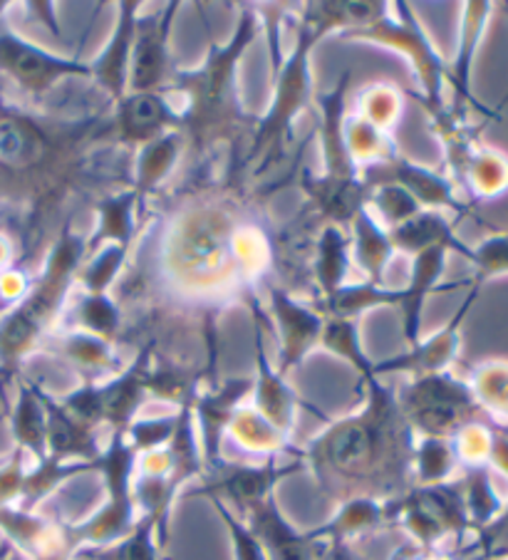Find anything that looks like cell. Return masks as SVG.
<instances>
[{
	"label": "cell",
	"mask_w": 508,
	"mask_h": 560,
	"mask_svg": "<svg viewBox=\"0 0 508 560\" xmlns=\"http://www.w3.org/2000/svg\"><path fill=\"white\" fill-rule=\"evenodd\" d=\"M365 405L335 419L300 450L320 491L335 503L347 499L390 501L409 491L417 434L402 415L397 389L370 377Z\"/></svg>",
	"instance_id": "cell-1"
},
{
	"label": "cell",
	"mask_w": 508,
	"mask_h": 560,
	"mask_svg": "<svg viewBox=\"0 0 508 560\" xmlns=\"http://www.w3.org/2000/svg\"><path fill=\"white\" fill-rule=\"evenodd\" d=\"M95 471L105 481V503L80 524H68V536L74 550L102 548L125 538L139 516L135 501L137 454L127 444L122 432H112L109 442L102 446L95 462Z\"/></svg>",
	"instance_id": "cell-7"
},
{
	"label": "cell",
	"mask_w": 508,
	"mask_h": 560,
	"mask_svg": "<svg viewBox=\"0 0 508 560\" xmlns=\"http://www.w3.org/2000/svg\"><path fill=\"white\" fill-rule=\"evenodd\" d=\"M115 129L122 144L139 149L182 129V112L172 105L169 92H127L115 105Z\"/></svg>",
	"instance_id": "cell-20"
},
{
	"label": "cell",
	"mask_w": 508,
	"mask_h": 560,
	"mask_svg": "<svg viewBox=\"0 0 508 560\" xmlns=\"http://www.w3.org/2000/svg\"><path fill=\"white\" fill-rule=\"evenodd\" d=\"M367 207H374L380 213V223L384 229H394L412 219L414 213L422 211L419 203L412 199V196L402 189L397 184H378L370 189V199H367Z\"/></svg>",
	"instance_id": "cell-47"
},
{
	"label": "cell",
	"mask_w": 508,
	"mask_h": 560,
	"mask_svg": "<svg viewBox=\"0 0 508 560\" xmlns=\"http://www.w3.org/2000/svg\"><path fill=\"white\" fill-rule=\"evenodd\" d=\"M243 521L268 560H315L323 546V540H315L310 530H298L290 524L276 497L263 501Z\"/></svg>",
	"instance_id": "cell-23"
},
{
	"label": "cell",
	"mask_w": 508,
	"mask_h": 560,
	"mask_svg": "<svg viewBox=\"0 0 508 560\" xmlns=\"http://www.w3.org/2000/svg\"><path fill=\"white\" fill-rule=\"evenodd\" d=\"M454 184L457 189L464 186L474 199H496L508 191V156L498 149L478 144L454 176Z\"/></svg>",
	"instance_id": "cell-35"
},
{
	"label": "cell",
	"mask_w": 508,
	"mask_h": 560,
	"mask_svg": "<svg viewBox=\"0 0 508 560\" xmlns=\"http://www.w3.org/2000/svg\"><path fill=\"white\" fill-rule=\"evenodd\" d=\"M353 74L345 70L340 80L327 92H318L320 109V144H323V174L305 176V191L313 209L333 226H350V221L367 209L370 189H367L360 166L347 149L345 119H347V88Z\"/></svg>",
	"instance_id": "cell-4"
},
{
	"label": "cell",
	"mask_w": 508,
	"mask_h": 560,
	"mask_svg": "<svg viewBox=\"0 0 508 560\" xmlns=\"http://www.w3.org/2000/svg\"><path fill=\"white\" fill-rule=\"evenodd\" d=\"M33 8H35V11H37V13H43V15H48V13H53V8H50L48 3H35ZM48 27H50V31H53L55 35H60V27H58V23H55V21H48Z\"/></svg>",
	"instance_id": "cell-56"
},
{
	"label": "cell",
	"mask_w": 508,
	"mask_h": 560,
	"mask_svg": "<svg viewBox=\"0 0 508 560\" xmlns=\"http://www.w3.org/2000/svg\"><path fill=\"white\" fill-rule=\"evenodd\" d=\"M74 325L97 338L115 345L122 330V311L115 298L107 295H82L80 305L74 307Z\"/></svg>",
	"instance_id": "cell-44"
},
{
	"label": "cell",
	"mask_w": 508,
	"mask_h": 560,
	"mask_svg": "<svg viewBox=\"0 0 508 560\" xmlns=\"http://www.w3.org/2000/svg\"><path fill=\"white\" fill-rule=\"evenodd\" d=\"M243 301L249 303L253 315V354H256V377H253V409L268 422L290 436L296 424V412L303 405V399L298 397V392L288 385L286 377L270 365L268 348H266V323L268 315L261 311V303L256 295H251V285H246Z\"/></svg>",
	"instance_id": "cell-14"
},
{
	"label": "cell",
	"mask_w": 508,
	"mask_h": 560,
	"mask_svg": "<svg viewBox=\"0 0 508 560\" xmlns=\"http://www.w3.org/2000/svg\"><path fill=\"white\" fill-rule=\"evenodd\" d=\"M340 37L347 43L382 45V48L400 52L414 70L419 85V102L429 112V117L447 107L444 88L449 65L435 48V43H431L425 25L419 23L409 3H402V0L390 3L388 13H382L378 21L340 33Z\"/></svg>",
	"instance_id": "cell-6"
},
{
	"label": "cell",
	"mask_w": 508,
	"mask_h": 560,
	"mask_svg": "<svg viewBox=\"0 0 508 560\" xmlns=\"http://www.w3.org/2000/svg\"><path fill=\"white\" fill-rule=\"evenodd\" d=\"M397 399L404 419L417 436L454 439L469 424H494L478 405L472 385L451 372L409 380L397 389Z\"/></svg>",
	"instance_id": "cell-8"
},
{
	"label": "cell",
	"mask_w": 508,
	"mask_h": 560,
	"mask_svg": "<svg viewBox=\"0 0 508 560\" xmlns=\"http://www.w3.org/2000/svg\"><path fill=\"white\" fill-rule=\"evenodd\" d=\"M402 288L392 285H374V283H347L335 295L320 301L318 311L325 317H345V320H360L367 311H378V307H400Z\"/></svg>",
	"instance_id": "cell-36"
},
{
	"label": "cell",
	"mask_w": 508,
	"mask_h": 560,
	"mask_svg": "<svg viewBox=\"0 0 508 560\" xmlns=\"http://www.w3.org/2000/svg\"><path fill=\"white\" fill-rule=\"evenodd\" d=\"M0 70L33 97L48 95L68 78H90V62L65 58L41 48L11 31H0Z\"/></svg>",
	"instance_id": "cell-13"
},
{
	"label": "cell",
	"mask_w": 508,
	"mask_h": 560,
	"mask_svg": "<svg viewBox=\"0 0 508 560\" xmlns=\"http://www.w3.org/2000/svg\"><path fill=\"white\" fill-rule=\"evenodd\" d=\"M390 241L394 254L400 250V254H407L412 258L431 248H447L449 254L454 250V254L472 260V248L457 236L454 221L447 219L444 211H417L412 219L390 229Z\"/></svg>",
	"instance_id": "cell-26"
},
{
	"label": "cell",
	"mask_w": 508,
	"mask_h": 560,
	"mask_svg": "<svg viewBox=\"0 0 508 560\" xmlns=\"http://www.w3.org/2000/svg\"><path fill=\"white\" fill-rule=\"evenodd\" d=\"M41 399L48 417V456L60 462H88L92 464L102 454L97 429L80 422L62 407L58 397L45 392L41 385Z\"/></svg>",
	"instance_id": "cell-25"
},
{
	"label": "cell",
	"mask_w": 508,
	"mask_h": 560,
	"mask_svg": "<svg viewBox=\"0 0 508 560\" xmlns=\"http://www.w3.org/2000/svg\"><path fill=\"white\" fill-rule=\"evenodd\" d=\"M360 176L367 189L378 184H397L407 191L419 209L427 211H451L457 219L472 217V207L459 199L457 184L447 174L427 170L402 154H392L380 164L362 166Z\"/></svg>",
	"instance_id": "cell-12"
},
{
	"label": "cell",
	"mask_w": 508,
	"mask_h": 560,
	"mask_svg": "<svg viewBox=\"0 0 508 560\" xmlns=\"http://www.w3.org/2000/svg\"><path fill=\"white\" fill-rule=\"evenodd\" d=\"M154 360V342L142 345L137 358L122 368L117 375L105 382H97V395L102 405V419L112 432H127L129 424L135 422L139 409L149 399L147 375Z\"/></svg>",
	"instance_id": "cell-21"
},
{
	"label": "cell",
	"mask_w": 508,
	"mask_h": 560,
	"mask_svg": "<svg viewBox=\"0 0 508 560\" xmlns=\"http://www.w3.org/2000/svg\"><path fill=\"white\" fill-rule=\"evenodd\" d=\"M350 256L353 264L365 273L367 283L384 285V273L394 258V248L390 231L370 209H362L350 221Z\"/></svg>",
	"instance_id": "cell-29"
},
{
	"label": "cell",
	"mask_w": 508,
	"mask_h": 560,
	"mask_svg": "<svg viewBox=\"0 0 508 560\" xmlns=\"http://www.w3.org/2000/svg\"><path fill=\"white\" fill-rule=\"evenodd\" d=\"M360 320H345V317H325V330L320 348L333 352L335 358L350 362L360 382L374 377L372 365L374 360L365 352L360 342Z\"/></svg>",
	"instance_id": "cell-42"
},
{
	"label": "cell",
	"mask_w": 508,
	"mask_h": 560,
	"mask_svg": "<svg viewBox=\"0 0 508 560\" xmlns=\"http://www.w3.org/2000/svg\"><path fill=\"white\" fill-rule=\"evenodd\" d=\"M492 471V464L464 466V476L459 479L461 493H464L469 526H472V536L492 524L506 506V499L496 491Z\"/></svg>",
	"instance_id": "cell-37"
},
{
	"label": "cell",
	"mask_w": 508,
	"mask_h": 560,
	"mask_svg": "<svg viewBox=\"0 0 508 560\" xmlns=\"http://www.w3.org/2000/svg\"><path fill=\"white\" fill-rule=\"evenodd\" d=\"M88 256V238L65 226L50 248L41 278L0 323V368L13 375L18 362L31 352L45 332H50L65 311L72 285Z\"/></svg>",
	"instance_id": "cell-3"
},
{
	"label": "cell",
	"mask_w": 508,
	"mask_h": 560,
	"mask_svg": "<svg viewBox=\"0 0 508 560\" xmlns=\"http://www.w3.org/2000/svg\"><path fill=\"white\" fill-rule=\"evenodd\" d=\"M504 8H506V13H508V3H504Z\"/></svg>",
	"instance_id": "cell-57"
},
{
	"label": "cell",
	"mask_w": 508,
	"mask_h": 560,
	"mask_svg": "<svg viewBox=\"0 0 508 560\" xmlns=\"http://www.w3.org/2000/svg\"><path fill=\"white\" fill-rule=\"evenodd\" d=\"M474 395L484 412L492 419L494 427L508 434V362L488 360L474 370L472 380Z\"/></svg>",
	"instance_id": "cell-41"
},
{
	"label": "cell",
	"mask_w": 508,
	"mask_h": 560,
	"mask_svg": "<svg viewBox=\"0 0 508 560\" xmlns=\"http://www.w3.org/2000/svg\"><path fill=\"white\" fill-rule=\"evenodd\" d=\"M253 377H229L216 380L213 385L201 387L194 399V419L196 432H199V444L204 454L206 471H213L221 466L223 459V436L229 432L233 415L243 407V399L251 395Z\"/></svg>",
	"instance_id": "cell-18"
},
{
	"label": "cell",
	"mask_w": 508,
	"mask_h": 560,
	"mask_svg": "<svg viewBox=\"0 0 508 560\" xmlns=\"http://www.w3.org/2000/svg\"><path fill=\"white\" fill-rule=\"evenodd\" d=\"M169 544V521L159 513H139L135 526L117 544L102 548H84L74 558L84 560H169L164 548Z\"/></svg>",
	"instance_id": "cell-27"
},
{
	"label": "cell",
	"mask_w": 508,
	"mask_h": 560,
	"mask_svg": "<svg viewBox=\"0 0 508 560\" xmlns=\"http://www.w3.org/2000/svg\"><path fill=\"white\" fill-rule=\"evenodd\" d=\"M58 352L80 372L82 382H100L102 377L109 380L122 370L115 345L84 330L65 332L58 342Z\"/></svg>",
	"instance_id": "cell-34"
},
{
	"label": "cell",
	"mask_w": 508,
	"mask_h": 560,
	"mask_svg": "<svg viewBox=\"0 0 508 560\" xmlns=\"http://www.w3.org/2000/svg\"><path fill=\"white\" fill-rule=\"evenodd\" d=\"M488 464H492V469L508 476V434L501 432V429H498V427L494 429L492 456H488Z\"/></svg>",
	"instance_id": "cell-53"
},
{
	"label": "cell",
	"mask_w": 508,
	"mask_h": 560,
	"mask_svg": "<svg viewBox=\"0 0 508 560\" xmlns=\"http://www.w3.org/2000/svg\"><path fill=\"white\" fill-rule=\"evenodd\" d=\"M182 3L172 0L162 11L142 15L135 25V48L129 62V92H166L174 65L169 37Z\"/></svg>",
	"instance_id": "cell-15"
},
{
	"label": "cell",
	"mask_w": 508,
	"mask_h": 560,
	"mask_svg": "<svg viewBox=\"0 0 508 560\" xmlns=\"http://www.w3.org/2000/svg\"><path fill=\"white\" fill-rule=\"evenodd\" d=\"M139 0H122L117 3V23L105 48L95 60H90V78L107 92L112 105L129 92V62L135 48V25L139 18Z\"/></svg>",
	"instance_id": "cell-22"
},
{
	"label": "cell",
	"mask_w": 508,
	"mask_h": 560,
	"mask_svg": "<svg viewBox=\"0 0 508 560\" xmlns=\"http://www.w3.org/2000/svg\"><path fill=\"white\" fill-rule=\"evenodd\" d=\"M461 464L457 459L451 439L417 436L412 459V483L414 487H437L454 479Z\"/></svg>",
	"instance_id": "cell-40"
},
{
	"label": "cell",
	"mask_w": 508,
	"mask_h": 560,
	"mask_svg": "<svg viewBox=\"0 0 508 560\" xmlns=\"http://www.w3.org/2000/svg\"><path fill=\"white\" fill-rule=\"evenodd\" d=\"M174 429H176V412L166 417H152V419L137 417L135 422L129 424L125 436H127V444L131 446V452H135L139 459V456L145 454L164 450L169 439L174 434Z\"/></svg>",
	"instance_id": "cell-50"
},
{
	"label": "cell",
	"mask_w": 508,
	"mask_h": 560,
	"mask_svg": "<svg viewBox=\"0 0 508 560\" xmlns=\"http://www.w3.org/2000/svg\"><path fill=\"white\" fill-rule=\"evenodd\" d=\"M345 139L347 149H350L355 164L360 166V170L370 164H380L392 154H397V149H394V144L388 139V132H382V129L370 125L360 115H347Z\"/></svg>",
	"instance_id": "cell-43"
},
{
	"label": "cell",
	"mask_w": 508,
	"mask_h": 560,
	"mask_svg": "<svg viewBox=\"0 0 508 560\" xmlns=\"http://www.w3.org/2000/svg\"><path fill=\"white\" fill-rule=\"evenodd\" d=\"M184 147H186V135L182 129H174V132H166L164 137H159L154 142L137 149L131 189L137 194L142 217H145L147 199L169 179V174L174 172V166L184 154Z\"/></svg>",
	"instance_id": "cell-28"
},
{
	"label": "cell",
	"mask_w": 508,
	"mask_h": 560,
	"mask_svg": "<svg viewBox=\"0 0 508 560\" xmlns=\"http://www.w3.org/2000/svg\"><path fill=\"white\" fill-rule=\"evenodd\" d=\"M263 25L256 8L243 5L239 25L223 45L211 40L206 58L192 70H174L166 92L184 97L182 129L196 147H211L233 135L246 119L241 105L239 68L246 50L256 43Z\"/></svg>",
	"instance_id": "cell-2"
},
{
	"label": "cell",
	"mask_w": 508,
	"mask_h": 560,
	"mask_svg": "<svg viewBox=\"0 0 508 560\" xmlns=\"http://www.w3.org/2000/svg\"><path fill=\"white\" fill-rule=\"evenodd\" d=\"M97 223L92 236L88 238V250H100L105 246H129L137 238V226L142 221L139 201L135 189H125L119 194L105 196L95 207Z\"/></svg>",
	"instance_id": "cell-30"
},
{
	"label": "cell",
	"mask_w": 508,
	"mask_h": 560,
	"mask_svg": "<svg viewBox=\"0 0 508 560\" xmlns=\"http://www.w3.org/2000/svg\"><path fill=\"white\" fill-rule=\"evenodd\" d=\"M95 471L88 462H60L55 456H45L43 462H35L33 469L25 471L23 491L18 506L23 511H35L41 503L58 491L65 481L74 479V476Z\"/></svg>",
	"instance_id": "cell-39"
},
{
	"label": "cell",
	"mask_w": 508,
	"mask_h": 560,
	"mask_svg": "<svg viewBox=\"0 0 508 560\" xmlns=\"http://www.w3.org/2000/svg\"><path fill=\"white\" fill-rule=\"evenodd\" d=\"M323 33L313 23H308L303 15L298 21L296 45L290 50L284 65L270 74V105L266 115L258 119L256 132H253L246 164L258 162L261 172L268 170L270 162H278L286 154L293 135V125L310 102H313V72H310V55L315 45L323 40Z\"/></svg>",
	"instance_id": "cell-5"
},
{
	"label": "cell",
	"mask_w": 508,
	"mask_h": 560,
	"mask_svg": "<svg viewBox=\"0 0 508 560\" xmlns=\"http://www.w3.org/2000/svg\"><path fill=\"white\" fill-rule=\"evenodd\" d=\"M494 13V3L486 0H472V3L461 5V27H459V48L457 58L447 70V85L451 88V105L449 112L461 119H469V107L482 112L484 117L498 119V112L484 107L482 102L474 97L472 78H474V62L478 45L486 33V23Z\"/></svg>",
	"instance_id": "cell-19"
},
{
	"label": "cell",
	"mask_w": 508,
	"mask_h": 560,
	"mask_svg": "<svg viewBox=\"0 0 508 560\" xmlns=\"http://www.w3.org/2000/svg\"><path fill=\"white\" fill-rule=\"evenodd\" d=\"M0 560H31L25 553H21V550L13 548L11 544L0 546Z\"/></svg>",
	"instance_id": "cell-55"
},
{
	"label": "cell",
	"mask_w": 508,
	"mask_h": 560,
	"mask_svg": "<svg viewBox=\"0 0 508 560\" xmlns=\"http://www.w3.org/2000/svg\"><path fill=\"white\" fill-rule=\"evenodd\" d=\"M268 315L276 320L280 338L278 372L288 377L303 365L305 358L320 348L325 330V315L313 305L300 303L284 285H268Z\"/></svg>",
	"instance_id": "cell-17"
},
{
	"label": "cell",
	"mask_w": 508,
	"mask_h": 560,
	"mask_svg": "<svg viewBox=\"0 0 508 560\" xmlns=\"http://www.w3.org/2000/svg\"><path fill=\"white\" fill-rule=\"evenodd\" d=\"M384 503H388L390 526L404 528L414 546L425 550L439 548L447 538L464 540L472 536L459 479L437 487H412L402 497Z\"/></svg>",
	"instance_id": "cell-9"
},
{
	"label": "cell",
	"mask_w": 508,
	"mask_h": 560,
	"mask_svg": "<svg viewBox=\"0 0 508 560\" xmlns=\"http://www.w3.org/2000/svg\"><path fill=\"white\" fill-rule=\"evenodd\" d=\"M211 506L219 513L221 524L226 528V534H229L231 540V548H233V558L236 560H268L266 553H263L261 544L256 540V536L251 534L246 521L239 518L236 513H233L226 503L221 501H211Z\"/></svg>",
	"instance_id": "cell-51"
},
{
	"label": "cell",
	"mask_w": 508,
	"mask_h": 560,
	"mask_svg": "<svg viewBox=\"0 0 508 560\" xmlns=\"http://www.w3.org/2000/svg\"><path fill=\"white\" fill-rule=\"evenodd\" d=\"M231 256H233V266H236V273H246L249 278H256L268 268V258H270L268 241L261 236V231L251 226L233 229Z\"/></svg>",
	"instance_id": "cell-46"
},
{
	"label": "cell",
	"mask_w": 508,
	"mask_h": 560,
	"mask_svg": "<svg viewBox=\"0 0 508 560\" xmlns=\"http://www.w3.org/2000/svg\"><path fill=\"white\" fill-rule=\"evenodd\" d=\"M226 436H231L233 444L241 446L243 452L266 456V459L268 456L293 452L290 436L278 432V429L273 427L268 419H263L253 407H239V412L233 415Z\"/></svg>",
	"instance_id": "cell-38"
},
{
	"label": "cell",
	"mask_w": 508,
	"mask_h": 560,
	"mask_svg": "<svg viewBox=\"0 0 508 560\" xmlns=\"http://www.w3.org/2000/svg\"><path fill=\"white\" fill-rule=\"evenodd\" d=\"M315 560H360L353 550V544H340V540H323Z\"/></svg>",
	"instance_id": "cell-54"
},
{
	"label": "cell",
	"mask_w": 508,
	"mask_h": 560,
	"mask_svg": "<svg viewBox=\"0 0 508 560\" xmlns=\"http://www.w3.org/2000/svg\"><path fill=\"white\" fill-rule=\"evenodd\" d=\"M482 288L472 285V291L466 293L464 301H461L459 311L451 315V320L444 328L437 330L431 338L419 340L414 348H407L394 358L380 360L372 365L374 377H388V375H407L409 380L427 377V375H439V372H449L454 365L461 350V328H464L466 315L472 313Z\"/></svg>",
	"instance_id": "cell-16"
},
{
	"label": "cell",
	"mask_w": 508,
	"mask_h": 560,
	"mask_svg": "<svg viewBox=\"0 0 508 560\" xmlns=\"http://www.w3.org/2000/svg\"><path fill=\"white\" fill-rule=\"evenodd\" d=\"M469 264L474 266V276L466 280L469 285L482 288L486 280L508 276V233L486 236L482 244L472 248V260Z\"/></svg>",
	"instance_id": "cell-48"
},
{
	"label": "cell",
	"mask_w": 508,
	"mask_h": 560,
	"mask_svg": "<svg viewBox=\"0 0 508 560\" xmlns=\"http://www.w3.org/2000/svg\"><path fill=\"white\" fill-rule=\"evenodd\" d=\"M357 107H360L357 115L382 129V132H388V129L400 119L402 102L397 90L392 85H370L362 92L360 100H357Z\"/></svg>",
	"instance_id": "cell-49"
},
{
	"label": "cell",
	"mask_w": 508,
	"mask_h": 560,
	"mask_svg": "<svg viewBox=\"0 0 508 560\" xmlns=\"http://www.w3.org/2000/svg\"><path fill=\"white\" fill-rule=\"evenodd\" d=\"M11 434L18 450L33 456V462H43L48 456V417H45L37 382L21 380V385H18V399L11 415Z\"/></svg>",
	"instance_id": "cell-31"
},
{
	"label": "cell",
	"mask_w": 508,
	"mask_h": 560,
	"mask_svg": "<svg viewBox=\"0 0 508 560\" xmlns=\"http://www.w3.org/2000/svg\"><path fill=\"white\" fill-rule=\"evenodd\" d=\"M280 456V454H278ZM278 456H268L263 464H231L223 462L213 471H206L199 487L189 489V497H206L209 501H221L239 518L261 506L263 501L276 497L280 481L298 471H305V462L300 450L290 459L280 462Z\"/></svg>",
	"instance_id": "cell-10"
},
{
	"label": "cell",
	"mask_w": 508,
	"mask_h": 560,
	"mask_svg": "<svg viewBox=\"0 0 508 560\" xmlns=\"http://www.w3.org/2000/svg\"><path fill=\"white\" fill-rule=\"evenodd\" d=\"M350 266H353L350 236H347L345 229L327 223L315 241V258H313V276L320 291V301L335 295L343 285H347Z\"/></svg>",
	"instance_id": "cell-33"
},
{
	"label": "cell",
	"mask_w": 508,
	"mask_h": 560,
	"mask_svg": "<svg viewBox=\"0 0 508 560\" xmlns=\"http://www.w3.org/2000/svg\"><path fill=\"white\" fill-rule=\"evenodd\" d=\"M129 254V246H105L95 250V256L84 260L78 273V283L84 288V293L107 295L109 288L115 285V280L119 278L122 268H125Z\"/></svg>",
	"instance_id": "cell-45"
},
{
	"label": "cell",
	"mask_w": 508,
	"mask_h": 560,
	"mask_svg": "<svg viewBox=\"0 0 508 560\" xmlns=\"http://www.w3.org/2000/svg\"><path fill=\"white\" fill-rule=\"evenodd\" d=\"M390 526L388 521V503L378 499H347L337 503V511L331 521L323 526L310 530L315 540H340V544H353L365 534Z\"/></svg>",
	"instance_id": "cell-32"
},
{
	"label": "cell",
	"mask_w": 508,
	"mask_h": 560,
	"mask_svg": "<svg viewBox=\"0 0 508 560\" xmlns=\"http://www.w3.org/2000/svg\"><path fill=\"white\" fill-rule=\"evenodd\" d=\"M233 229L236 226H231L221 213H199V217L184 221L174 233L172 248H169L172 250V256H169L172 266L169 268L186 283H211L226 264H233Z\"/></svg>",
	"instance_id": "cell-11"
},
{
	"label": "cell",
	"mask_w": 508,
	"mask_h": 560,
	"mask_svg": "<svg viewBox=\"0 0 508 560\" xmlns=\"http://www.w3.org/2000/svg\"><path fill=\"white\" fill-rule=\"evenodd\" d=\"M447 258H449L447 248H431L412 258L409 280L407 285H402V303H400L402 335H404V342H407V348H414V345L422 340L419 338L422 315H425L427 298L435 293L451 291V288L459 285V283L439 285V280L447 270Z\"/></svg>",
	"instance_id": "cell-24"
},
{
	"label": "cell",
	"mask_w": 508,
	"mask_h": 560,
	"mask_svg": "<svg viewBox=\"0 0 508 560\" xmlns=\"http://www.w3.org/2000/svg\"><path fill=\"white\" fill-rule=\"evenodd\" d=\"M392 560H461V558H459V553H444V550H439V548L425 550L419 546L407 544L392 556Z\"/></svg>",
	"instance_id": "cell-52"
}]
</instances>
